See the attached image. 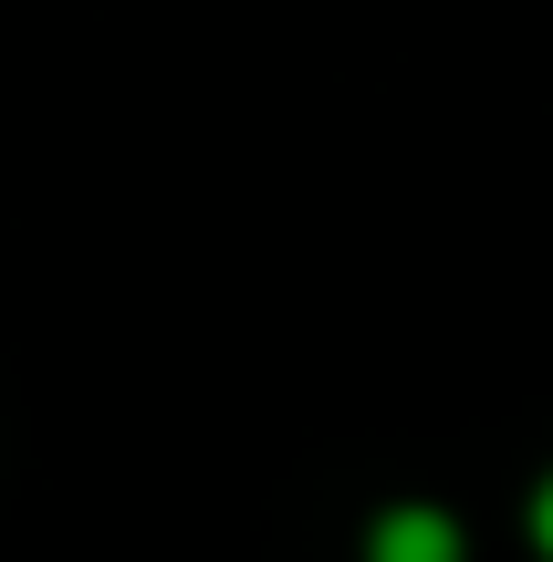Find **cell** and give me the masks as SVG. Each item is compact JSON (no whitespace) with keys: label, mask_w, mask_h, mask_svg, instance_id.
I'll use <instances>...</instances> for the list:
<instances>
[{"label":"cell","mask_w":553,"mask_h":562,"mask_svg":"<svg viewBox=\"0 0 553 562\" xmlns=\"http://www.w3.org/2000/svg\"><path fill=\"white\" fill-rule=\"evenodd\" d=\"M533 542H543V552H553V480H543V490H533Z\"/></svg>","instance_id":"cell-2"},{"label":"cell","mask_w":553,"mask_h":562,"mask_svg":"<svg viewBox=\"0 0 553 562\" xmlns=\"http://www.w3.org/2000/svg\"><path fill=\"white\" fill-rule=\"evenodd\" d=\"M366 562H460V521L450 510H387Z\"/></svg>","instance_id":"cell-1"}]
</instances>
